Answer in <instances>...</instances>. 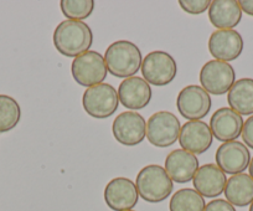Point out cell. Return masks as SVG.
Wrapping results in <instances>:
<instances>
[{
    "instance_id": "cell-1",
    "label": "cell",
    "mask_w": 253,
    "mask_h": 211,
    "mask_svg": "<svg viewBox=\"0 0 253 211\" xmlns=\"http://www.w3.org/2000/svg\"><path fill=\"white\" fill-rule=\"evenodd\" d=\"M93 42L91 28L84 21L65 20L53 31V45L61 55L77 57L89 51Z\"/></svg>"
},
{
    "instance_id": "cell-2",
    "label": "cell",
    "mask_w": 253,
    "mask_h": 211,
    "mask_svg": "<svg viewBox=\"0 0 253 211\" xmlns=\"http://www.w3.org/2000/svg\"><path fill=\"white\" fill-rule=\"evenodd\" d=\"M107 71L118 79L133 77L142 67L143 57L139 47L126 40L111 43L104 54Z\"/></svg>"
},
{
    "instance_id": "cell-3",
    "label": "cell",
    "mask_w": 253,
    "mask_h": 211,
    "mask_svg": "<svg viewBox=\"0 0 253 211\" xmlns=\"http://www.w3.org/2000/svg\"><path fill=\"white\" fill-rule=\"evenodd\" d=\"M135 186L140 198L152 204L167 200L174 190V183L167 170L157 164L144 167L138 173Z\"/></svg>"
},
{
    "instance_id": "cell-4",
    "label": "cell",
    "mask_w": 253,
    "mask_h": 211,
    "mask_svg": "<svg viewBox=\"0 0 253 211\" xmlns=\"http://www.w3.org/2000/svg\"><path fill=\"white\" fill-rule=\"evenodd\" d=\"M84 110L88 116L98 120L108 118L117 112L119 106L118 93L109 84L88 87L82 98Z\"/></svg>"
},
{
    "instance_id": "cell-5",
    "label": "cell",
    "mask_w": 253,
    "mask_h": 211,
    "mask_svg": "<svg viewBox=\"0 0 253 211\" xmlns=\"http://www.w3.org/2000/svg\"><path fill=\"white\" fill-rule=\"evenodd\" d=\"M71 72L74 80L84 87H92L103 84L107 77V66L104 56L97 51H87L75 57L72 61Z\"/></svg>"
},
{
    "instance_id": "cell-6",
    "label": "cell",
    "mask_w": 253,
    "mask_h": 211,
    "mask_svg": "<svg viewBox=\"0 0 253 211\" xmlns=\"http://www.w3.org/2000/svg\"><path fill=\"white\" fill-rule=\"evenodd\" d=\"M142 75L153 86H167L171 84L177 74V65L174 57L165 51H153L143 59Z\"/></svg>"
},
{
    "instance_id": "cell-7",
    "label": "cell",
    "mask_w": 253,
    "mask_h": 211,
    "mask_svg": "<svg viewBox=\"0 0 253 211\" xmlns=\"http://www.w3.org/2000/svg\"><path fill=\"white\" fill-rule=\"evenodd\" d=\"M180 129L181 125L174 113L160 111L148 120L147 138L154 147L168 148L179 139Z\"/></svg>"
},
{
    "instance_id": "cell-8",
    "label": "cell",
    "mask_w": 253,
    "mask_h": 211,
    "mask_svg": "<svg viewBox=\"0 0 253 211\" xmlns=\"http://www.w3.org/2000/svg\"><path fill=\"white\" fill-rule=\"evenodd\" d=\"M236 82L235 69L228 62L211 60L200 71V84L208 93L222 96L227 93Z\"/></svg>"
},
{
    "instance_id": "cell-9",
    "label": "cell",
    "mask_w": 253,
    "mask_h": 211,
    "mask_svg": "<svg viewBox=\"0 0 253 211\" xmlns=\"http://www.w3.org/2000/svg\"><path fill=\"white\" fill-rule=\"evenodd\" d=\"M211 97L201 86L190 84L179 92L176 107L180 115L189 121H200L211 110Z\"/></svg>"
},
{
    "instance_id": "cell-10",
    "label": "cell",
    "mask_w": 253,
    "mask_h": 211,
    "mask_svg": "<svg viewBox=\"0 0 253 211\" xmlns=\"http://www.w3.org/2000/svg\"><path fill=\"white\" fill-rule=\"evenodd\" d=\"M112 132L118 143L126 147L140 144L147 135V123L138 112L126 111L113 121Z\"/></svg>"
},
{
    "instance_id": "cell-11",
    "label": "cell",
    "mask_w": 253,
    "mask_h": 211,
    "mask_svg": "<svg viewBox=\"0 0 253 211\" xmlns=\"http://www.w3.org/2000/svg\"><path fill=\"white\" fill-rule=\"evenodd\" d=\"M139 200L137 186L130 179L114 178L104 189V201L114 211L132 210Z\"/></svg>"
},
{
    "instance_id": "cell-12",
    "label": "cell",
    "mask_w": 253,
    "mask_h": 211,
    "mask_svg": "<svg viewBox=\"0 0 253 211\" xmlns=\"http://www.w3.org/2000/svg\"><path fill=\"white\" fill-rule=\"evenodd\" d=\"M216 164L225 174H241L248 168L251 154L243 143L232 140L226 142L217 148L215 154Z\"/></svg>"
},
{
    "instance_id": "cell-13",
    "label": "cell",
    "mask_w": 253,
    "mask_h": 211,
    "mask_svg": "<svg viewBox=\"0 0 253 211\" xmlns=\"http://www.w3.org/2000/svg\"><path fill=\"white\" fill-rule=\"evenodd\" d=\"M209 51L218 61H233L242 54L243 39L236 30H216L209 40Z\"/></svg>"
},
{
    "instance_id": "cell-14",
    "label": "cell",
    "mask_w": 253,
    "mask_h": 211,
    "mask_svg": "<svg viewBox=\"0 0 253 211\" xmlns=\"http://www.w3.org/2000/svg\"><path fill=\"white\" fill-rule=\"evenodd\" d=\"M212 139L210 126L203 121H189L180 129V145L194 155L204 154L211 147Z\"/></svg>"
},
{
    "instance_id": "cell-15",
    "label": "cell",
    "mask_w": 253,
    "mask_h": 211,
    "mask_svg": "<svg viewBox=\"0 0 253 211\" xmlns=\"http://www.w3.org/2000/svg\"><path fill=\"white\" fill-rule=\"evenodd\" d=\"M243 118L232 108L222 107L216 111L210 120V129L213 137L220 142L236 140L243 129Z\"/></svg>"
},
{
    "instance_id": "cell-16",
    "label": "cell",
    "mask_w": 253,
    "mask_h": 211,
    "mask_svg": "<svg viewBox=\"0 0 253 211\" xmlns=\"http://www.w3.org/2000/svg\"><path fill=\"white\" fill-rule=\"evenodd\" d=\"M152 87L144 79L138 76L122 81L118 87L119 102L128 110H142L152 99Z\"/></svg>"
},
{
    "instance_id": "cell-17",
    "label": "cell",
    "mask_w": 253,
    "mask_h": 211,
    "mask_svg": "<svg viewBox=\"0 0 253 211\" xmlns=\"http://www.w3.org/2000/svg\"><path fill=\"white\" fill-rule=\"evenodd\" d=\"M164 169L175 183H189L198 171L199 159L186 150L175 149L168 154Z\"/></svg>"
},
{
    "instance_id": "cell-18",
    "label": "cell",
    "mask_w": 253,
    "mask_h": 211,
    "mask_svg": "<svg viewBox=\"0 0 253 211\" xmlns=\"http://www.w3.org/2000/svg\"><path fill=\"white\" fill-rule=\"evenodd\" d=\"M195 190L205 198H217L225 191L227 178L216 164H205L200 167L193 179Z\"/></svg>"
},
{
    "instance_id": "cell-19",
    "label": "cell",
    "mask_w": 253,
    "mask_h": 211,
    "mask_svg": "<svg viewBox=\"0 0 253 211\" xmlns=\"http://www.w3.org/2000/svg\"><path fill=\"white\" fill-rule=\"evenodd\" d=\"M209 19L218 30H233L242 19L237 0H213L209 8Z\"/></svg>"
},
{
    "instance_id": "cell-20",
    "label": "cell",
    "mask_w": 253,
    "mask_h": 211,
    "mask_svg": "<svg viewBox=\"0 0 253 211\" xmlns=\"http://www.w3.org/2000/svg\"><path fill=\"white\" fill-rule=\"evenodd\" d=\"M225 196L231 205H251L253 201V179L247 174H236L227 180L225 186Z\"/></svg>"
},
{
    "instance_id": "cell-21",
    "label": "cell",
    "mask_w": 253,
    "mask_h": 211,
    "mask_svg": "<svg viewBox=\"0 0 253 211\" xmlns=\"http://www.w3.org/2000/svg\"><path fill=\"white\" fill-rule=\"evenodd\" d=\"M227 102L241 116L253 115V79H241L233 84L227 94Z\"/></svg>"
},
{
    "instance_id": "cell-22",
    "label": "cell",
    "mask_w": 253,
    "mask_h": 211,
    "mask_svg": "<svg viewBox=\"0 0 253 211\" xmlns=\"http://www.w3.org/2000/svg\"><path fill=\"white\" fill-rule=\"evenodd\" d=\"M205 199L195 189H180L170 200V211H204Z\"/></svg>"
},
{
    "instance_id": "cell-23",
    "label": "cell",
    "mask_w": 253,
    "mask_h": 211,
    "mask_svg": "<svg viewBox=\"0 0 253 211\" xmlns=\"http://www.w3.org/2000/svg\"><path fill=\"white\" fill-rule=\"evenodd\" d=\"M20 118L21 110L16 99L8 94H0V133L14 129Z\"/></svg>"
},
{
    "instance_id": "cell-24",
    "label": "cell",
    "mask_w": 253,
    "mask_h": 211,
    "mask_svg": "<svg viewBox=\"0 0 253 211\" xmlns=\"http://www.w3.org/2000/svg\"><path fill=\"white\" fill-rule=\"evenodd\" d=\"M61 11L69 20L81 21L91 16L94 9L93 0H62Z\"/></svg>"
},
{
    "instance_id": "cell-25",
    "label": "cell",
    "mask_w": 253,
    "mask_h": 211,
    "mask_svg": "<svg viewBox=\"0 0 253 211\" xmlns=\"http://www.w3.org/2000/svg\"><path fill=\"white\" fill-rule=\"evenodd\" d=\"M179 5L185 13L191 14V15H199L206 11V9L210 8V0H180Z\"/></svg>"
},
{
    "instance_id": "cell-26",
    "label": "cell",
    "mask_w": 253,
    "mask_h": 211,
    "mask_svg": "<svg viewBox=\"0 0 253 211\" xmlns=\"http://www.w3.org/2000/svg\"><path fill=\"white\" fill-rule=\"evenodd\" d=\"M204 211H236V209L235 206L231 205L227 200H223V199H215V200L206 204L205 210Z\"/></svg>"
},
{
    "instance_id": "cell-27",
    "label": "cell",
    "mask_w": 253,
    "mask_h": 211,
    "mask_svg": "<svg viewBox=\"0 0 253 211\" xmlns=\"http://www.w3.org/2000/svg\"><path fill=\"white\" fill-rule=\"evenodd\" d=\"M241 135H242L246 147H250L251 149H253V116L247 118V121L243 125L242 134Z\"/></svg>"
},
{
    "instance_id": "cell-28",
    "label": "cell",
    "mask_w": 253,
    "mask_h": 211,
    "mask_svg": "<svg viewBox=\"0 0 253 211\" xmlns=\"http://www.w3.org/2000/svg\"><path fill=\"white\" fill-rule=\"evenodd\" d=\"M238 3H240L241 10L245 11L247 15L253 16V0H241Z\"/></svg>"
},
{
    "instance_id": "cell-29",
    "label": "cell",
    "mask_w": 253,
    "mask_h": 211,
    "mask_svg": "<svg viewBox=\"0 0 253 211\" xmlns=\"http://www.w3.org/2000/svg\"><path fill=\"white\" fill-rule=\"evenodd\" d=\"M248 169H250V176L253 179V158L251 159L250 166H248Z\"/></svg>"
},
{
    "instance_id": "cell-30",
    "label": "cell",
    "mask_w": 253,
    "mask_h": 211,
    "mask_svg": "<svg viewBox=\"0 0 253 211\" xmlns=\"http://www.w3.org/2000/svg\"><path fill=\"white\" fill-rule=\"evenodd\" d=\"M250 211H253V201H252V204H251V206H250Z\"/></svg>"
},
{
    "instance_id": "cell-31",
    "label": "cell",
    "mask_w": 253,
    "mask_h": 211,
    "mask_svg": "<svg viewBox=\"0 0 253 211\" xmlns=\"http://www.w3.org/2000/svg\"><path fill=\"white\" fill-rule=\"evenodd\" d=\"M128 211H133V210H128Z\"/></svg>"
}]
</instances>
